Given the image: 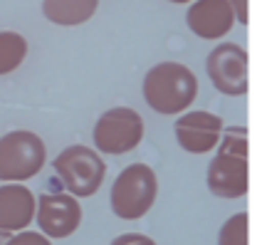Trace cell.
Here are the masks:
<instances>
[{
	"label": "cell",
	"instance_id": "obj_1",
	"mask_svg": "<svg viewBox=\"0 0 262 245\" xmlns=\"http://www.w3.org/2000/svg\"><path fill=\"white\" fill-rule=\"evenodd\" d=\"M205 181L213 196L218 198H243L250 188L248 161V131L245 127L223 129L218 141V154L208 164Z\"/></svg>",
	"mask_w": 262,
	"mask_h": 245
},
{
	"label": "cell",
	"instance_id": "obj_2",
	"mask_svg": "<svg viewBox=\"0 0 262 245\" xmlns=\"http://www.w3.org/2000/svg\"><path fill=\"white\" fill-rule=\"evenodd\" d=\"M198 97V79L181 62H159L144 77V99L159 114H183Z\"/></svg>",
	"mask_w": 262,
	"mask_h": 245
},
{
	"label": "cell",
	"instance_id": "obj_3",
	"mask_svg": "<svg viewBox=\"0 0 262 245\" xmlns=\"http://www.w3.org/2000/svg\"><path fill=\"white\" fill-rule=\"evenodd\" d=\"M159 196V178L146 164H129L112 183L109 203L114 216L121 220H139L144 218Z\"/></svg>",
	"mask_w": 262,
	"mask_h": 245
},
{
	"label": "cell",
	"instance_id": "obj_4",
	"mask_svg": "<svg viewBox=\"0 0 262 245\" xmlns=\"http://www.w3.org/2000/svg\"><path fill=\"white\" fill-rule=\"evenodd\" d=\"M52 169L62 181V186L67 188V193L74 198L94 196L106 178V164L99 156V151L84 144L62 149L52 161Z\"/></svg>",
	"mask_w": 262,
	"mask_h": 245
},
{
	"label": "cell",
	"instance_id": "obj_5",
	"mask_svg": "<svg viewBox=\"0 0 262 245\" xmlns=\"http://www.w3.org/2000/svg\"><path fill=\"white\" fill-rule=\"evenodd\" d=\"M45 141L28 129H15L0 136V181L23 183L45 169Z\"/></svg>",
	"mask_w": 262,
	"mask_h": 245
},
{
	"label": "cell",
	"instance_id": "obj_6",
	"mask_svg": "<svg viewBox=\"0 0 262 245\" xmlns=\"http://www.w3.org/2000/svg\"><path fill=\"white\" fill-rule=\"evenodd\" d=\"M92 139L102 154H129L144 139V116L131 107H112L97 119Z\"/></svg>",
	"mask_w": 262,
	"mask_h": 245
},
{
	"label": "cell",
	"instance_id": "obj_7",
	"mask_svg": "<svg viewBox=\"0 0 262 245\" xmlns=\"http://www.w3.org/2000/svg\"><path fill=\"white\" fill-rule=\"evenodd\" d=\"M205 70L213 87L225 97H243L250 87V57L237 43H220L205 57Z\"/></svg>",
	"mask_w": 262,
	"mask_h": 245
},
{
	"label": "cell",
	"instance_id": "obj_8",
	"mask_svg": "<svg viewBox=\"0 0 262 245\" xmlns=\"http://www.w3.org/2000/svg\"><path fill=\"white\" fill-rule=\"evenodd\" d=\"M79 198L70 193H42L35 203V220L45 238H70L82 226Z\"/></svg>",
	"mask_w": 262,
	"mask_h": 245
},
{
	"label": "cell",
	"instance_id": "obj_9",
	"mask_svg": "<svg viewBox=\"0 0 262 245\" xmlns=\"http://www.w3.org/2000/svg\"><path fill=\"white\" fill-rule=\"evenodd\" d=\"M223 119L213 112H203V109H193V112H183L176 119V141L183 151L188 154H208L218 146L220 136H223Z\"/></svg>",
	"mask_w": 262,
	"mask_h": 245
},
{
	"label": "cell",
	"instance_id": "obj_10",
	"mask_svg": "<svg viewBox=\"0 0 262 245\" xmlns=\"http://www.w3.org/2000/svg\"><path fill=\"white\" fill-rule=\"evenodd\" d=\"M186 23L201 40H220L235 25V15L225 0H193L186 13Z\"/></svg>",
	"mask_w": 262,
	"mask_h": 245
},
{
	"label": "cell",
	"instance_id": "obj_11",
	"mask_svg": "<svg viewBox=\"0 0 262 245\" xmlns=\"http://www.w3.org/2000/svg\"><path fill=\"white\" fill-rule=\"evenodd\" d=\"M37 198L23 183H3L0 186V231L20 233L35 220Z\"/></svg>",
	"mask_w": 262,
	"mask_h": 245
},
{
	"label": "cell",
	"instance_id": "obj_12",
	"mask_svg": "<svg viewBox=\"0 0 262 245\" xmlns=\"http://www.w3.org/2000/svg\"><path fill=\"white\" fill-rule=\"evenodd\" d=\"M99 0H42V15L59 28H74L94 17Z\"/></svg>",
	"mask_w": 262,
	"mask_h": 245
},
{
	"label": "cell",
	"instance_id": "obj_13",
	"mask_svg": "<svg viewBox=\"0 0 262 245\" xmlns=\"http://www.w3.org/2000/svg\"><path fill=\"white\" fill-rule=\"evenodd\" d=\"M28 57V40L15 30H0V77L15 72Z\"/></svg>",
	"mask_w": 262,
	"mask_h": 245
},
{
	"label": "cell",
	"instance_id": "obj_14",
	"mask_svg": "<svg viewBox=\"0 0 262 245\" xmlns=\"http://www.w3.org/2000/svg\"><path fill=\"white\" fill-rule=\"evenodd\" d=\"M218 245H250V216L245 211L230 216L218 231Z\"/></svg>",
	"mask_w": 262,
	"mask_h": 245
},
{
	"label": "cell",
	"instance_id": "obj_15",
	"mask_svg": "<svg viewBox=\"0 0 262 245\" xmlns=\"http://www.w3.org/2000/svg\"><path fill=\"white\" fill-rule=\"evenodd\" d=\"M8 245H52L50 238H45L42 233L37 231H20V233H13Z\"/></svg>",
	"mask_w": 262,
	"mask_h": 245
},
{
	"label": "cell",
	"instance_id": "obj_16",
	"mask_svg": "<svg viewBox=\"0 0 262 245\" xmlns=\"http://www.w3.org/2000/svg\"><path fill=\"white\" fill-rule=\"evenodd\" d=\"M109 245H156V240L144 233H124V235H117Z\"/></svg>",
	"mask_w": 262,
	"mask_h": 245
},
{
	"label": "cell",
	"instance_id": "obj_17",
	"mask_svg": "<svg viewBox=\"0 0 262 245\" xmlns=\"http://www.w3.org/2000/svg\"><path fill=\"white\" fill-rule=\"evenodd\" d=\"M225 3L230 5L235 20H237L240 25H248L250 23V0H225Z\"/></svg>",
	"mask_w": 262,
	"mask_h": 245
},
{
	"label": "cell",
	"instance_id": "obj_18",
	"mask_svg": "<svg viewBox=\"0 0 262 245\" xmlns=\"http://www.w3.org/2000/svg\"><path fill=\"white\" fill-rule=\"evenodd\" d=\"M8 240H10V233H3V231H0V245H8Z\"/></svg>",
	"mask_w": 262,
	"mask_h": 245
},
{
	"label": "cell",
	"instance_id": "obj_19",
	"mask_svg": "<svg viewBox=\"0 0 262 245\" xmlns=\"http://www.w3.org/2000/svg\"><path fill=\"white\" fill-rule=\"evenodd\" d=\"M168 3H176V5H183V3H193V0H168Z\"/></svg>",
	"mask_w": 262,
	"mask_h": 245
}]
</instances>
